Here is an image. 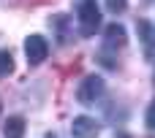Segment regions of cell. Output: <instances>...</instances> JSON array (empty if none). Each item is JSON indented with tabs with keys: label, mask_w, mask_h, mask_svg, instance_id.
Instances as JSON below:
<instances>
[{
	"label": "cell",
	"mask_w": 155,
	"mask_h": 138,
	"mask_svg": "<svg viewBox=\"0 0 155 138\" xmlns=\"http://www.w3.org/2000/svg\"><path fill=\"white\" fill-rule=\"evenodd\" d=\"M76 19H79V33L84 38L95 35V30L101 27V8L95 5V0H82L76 8Z\"/></svg>",
	"instance_id": "1"
},
{
	"label": "cell",
	"mask_w": 155,
	"mask_h": 138,
	"mask_svg": "<svg viewBox=\"0 0 155 138\" xmlns=\"http://www.w3.org/2000/svg\"><path fill=\"white\" fill-rule=\"evenodd\" d=\"M104 79L101 76H95V73H90V76H84L82 79V84L76 87V100L79 103H84V106H93L101 95H104Z\"/></svg>",
	"instance_id": "2"
},
{
	"label": "cell",
	"mask_w": 155,
	"mask_h": 138,
	"mask_svg": "<svg viewBox=\"0 0 155 138\" xmlns=\"http://www.w3.org/2000/svg\"><path fill=\"white\" fill-rule=\"evenodd\" d=\"M25 57L30 65H41L49 57V41L44 35H27L25 41Z\"/></svg>",
	"instance_id": "3"
},
{
	"label": "cell",
	"mask_w": 155,
	"mask_h": 138,
	"mask_svg": "<svg viewBox=\"0 0 155 138\" xmlns=\"http://www.w3.org/2000/svg\"><path fill=\"white\" fill-rule=\"evenodd\" d=\"M101 136V122L93 117H74L71 122V138H98Z\"/></svg>",
	"instance_id": "4"
},
{
	"label": "cell",
	"mask_w": 155,
	"mask_h": 138,
	"mask_svg": "<svg viewBox=\"0 0 155 138\" xmlns=\"http://www.w3.org/2000/svg\"><path fill=\"white\" fill-rule=\"evenodd\" d=\"M104 41H106V49H123V46H125V41H128L125 27H123V24H117V22L106 24V30H104Z\"/></svg>",
	"instance_id": "5"
},
{
	"label": "cell",
	"mask_w": 155,
	"mask_h": 138,
	"mask_svg": "<svg viewBox=\"0 0 155 138\" xmlns=\"http://www.w3.org/2000/svg\"><path fill=\"white\" fill-rule=\"evenodd\" d=\"M136 33H139V41L144 43V52L153 54L155 52V24H150L147 19H139L136 22Z\"/></svg>",
	"instance_id": "6"
},
{
	"label": "cell",
	"mask_w": 155,
	"mask_h": 138,
	"mask_svg": "<svg viewBox=\"0 0 155 138\" xmlns=\"http://www.w3.org/2000/svg\"><path fill=\"white\" fill-rule=\"evenodd\" d=\"M3 136L5 138H25V119L22 117H8L3 125Z\"/></svg>",
	"instance_id": "7"
},
{
	"label": "cell",
	"mask_w": 155,
	"mask_h": 138,
	"mask_svg": "<svg viewBox=\"0 0 155 138\" xmlns=\"http://www.w3.org/2000/svg\"><path fill=\"white\" fill-rule=\"evenodd\" d=\"M14 73V54L8 49H0V79Z\"/></svg>",
	"instance_id": "8"
},
{
	"label": "cell",
	"mask_w": 155,
	"mask_h": 138,
	"mask_svg": "<svg viewBox=\"0 0 155 138\" xmlns=\"http://www.w3.org/2000/svg\"><path fill=\"white\" fill-rule=\"evenodd\" d=\"M65 24H68V16H63V14H57V16H52V19H49V27H52V30H57L63 41H65Z\"/></svg>",
	"instance_id": "9"
},
{
	"label": "cell",
	"mask_w": 155,
	"mask_h": 138,
	"mask_svg": "<svg viewBox=\"0 0 155 138\" xmlns=\"http://www.w3.org/2000/svg\"><path fill=\"white\" fill-rule=\"evenodd\" d=\"M125 8H128V0H106V11H109V14H114V16H117V14H123Z\"/></svg>",
	"instance_id": "10"
},
{
	"label": "cell",
	"mask_w": 155,
	"mask_h": 138,
	"mask_svg": "<svg viewBox=\"0 0 155 138\" xmlns=\"http://www.w3.org/2000/svg\"><path fill=\"white\" fill-rule=\"evenodd\" d=\"M144 125H147L150 130H155V98H153V103L147 106V114H144Z\"/></svg>",
	"instance_id": "11"
},
{
	"label": "cell",
	"mask_w": 155,
	"mask_h": 138,
	"mask_svg": "<svg viewBox=\"0 0 155 138\" xmlns=\"http://www.w3.org/2000/svg\"><path fill=\"white\" fill-rule=\"evenodd\" d=\"M120 138H131V136H120Z\"/></svg>",
	"instance_id": "12"
}]
</instances>
